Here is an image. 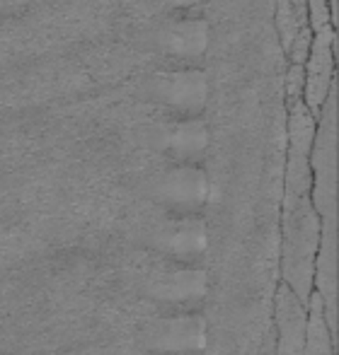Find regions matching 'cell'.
<instances>
[{
    "label": "cell",
    "mask_w": 339,
    "mask_h": 355,
    "mask_svg": "<svg viewBox=\"0 0 339 355\" xmlns=\"http://www.w3.org/2000/svg\"><path fill=\"white\" fill-rule=\"evenodd\" d=\"M320 230V215L313 206L311 196L283 211V283L303 302L313 293Z\"/></svg>",
    "instance_id": "obj_1"
},
{
    "label": "cell",
    "mask_w": 339,
    "mask_h": 355,
    "mask_svg": "<svg viewBox=\"0 0 339 355\" xmlns=\"http://www.w3.org/2000/svg\"><path fill=\"white\" fill-rule=\"evenodd\" d=\"M335 27L313 32L311 51L303 63V73H306V83H303V104L308 112L317 119L322 104H325L327 94L335 87Z\"/></svg>",
    "instance_id": "obj_2"
},
{
    "label": "cell",
    "mask_w": 339,
    "mask_h": 355,
    "mask_svg": "<svg viewBox=\"0 0 339 355\" xmlns=\"http://www.w3.org/2000/svg\"><path fill=\"white\" fill-rule=\"evenodd\" d=\"M153 97L179 116H199L208 102L206 73L179 68L153 78Z\"/></svg>",
    "instance_id": "obj_3"
},
{
    "label": "cell",
    "mask_w": 339,
    "mask_h": 355,
    "mask_svg": "<svg viewBox=\"0 0 339 355\" xmlns=\"http://www.w3.org/2000/svg\"><path fill=\"white\" fill-rule=\"evenodd\" d=\"M208 191V182L204 169L194 167L192 162H182L163 174L158 193L167 203V208L179 213H192L204 206Z\"/></svg>",
    "instance_id": "obj_4"
},
{
    "label": "cell",
    "mask_w": 339,
    "mask_h": 355,
    "mask_svg": "<svg viewBox=\"0 0 339 355\" xmlns=\"http://www.w3.org/2000/svg\"><path fill=\"white\" fill-rule=\"evenodd\" d=\"M148 338L151 348L160 355H199L204 351V319H165L151 329Z\"/></svg>",
    "instance_id": "obj_5"
},
{
    "label": "cell",
    "mask_w": 339,
    "mask_h": 355,
    "mask_svg": "<svg viewBox=\"0 0 339 355\" xmlns=\"http://www.w3.org/2000/svg\"><path fill=\"white\" fill-rule=\"evenodd\" d=\"M276 327H279V355L306 353L308 309L306 302L286 283L276 295Z\"/></svg>",
    "instance_id": "obj_6"
},
{
    "label": "cell",
    "mask_w": 339,
    "mask_h": 355,
    "mask_svg": "<svg viewBox=\"0 0 339 355\" xmlns=\"http://www.w3.org/2000/svg\"><path fill=\"white\" fill-rule=\"evenodd\" d=\"M163 49L174 58H197L208 46V24L199 17L172 19L163 29Z\"/></svg>",
    "instance_id": "obj_7"
},
{
    "label": "cell",
    "mask_w": 339,
    "mask_h": 355,
    "mask_svg": "<svg viewBox=\"0 0 339 355\" xmlns=\"http://www.w3.org/2000/svg\"><path fill=\"white\" fill-rule=\"evenodd\" d=\"M208 145L206 123L199 116H182L179 121L170 123L163 138V148L179 162H192L204 155Z\"/></svg>",
    "instance_id": "obj_8"
},
{
    "label": "cell",
    "mask_w": 339,
    "mask_h": 355,
    "mask_svg": "<svg viewBox=\"0 0 339 355\" xmlns=\"http://www.w3.org/2000/svg\"><path fill=\"white\" fill-rule=\"evenodd\" d=\"M204 242L206 237H204V225L199 220H179L165 237V247L174 257L182 259L204 252Z\"/></svg>",
    "instance_id": "obj_9"
},
{
    "label": "cell",
    "mask_w": 339,
    "mask_h": 355,
    "mask_svg": "<svg viewBox=\"0 0 339 355\" xmlns=\"http://www.w3.org/2000/svg\"><path fill=\"white\" fill-rule=\"evenodd\" d=\"M199 295H204V273L199 271H174L160 283V297L170 300V304L192 302Z\"/></svg>",
    "instance_id": "obj_10"
},
{
    "label": "cell",
    "mask_w": 339,
    "mask_h": 355,
    "mask_svg": "<svg viewBox=\"0 0 339 355\" xmlns=\"http://www.w3.org/2000/svg\"><path fill=\"white\" fill-rule=\"evenodd\" d=\"M276 27L279 34H281L283 46H291V42L298 37L306 22L301 19V12H298V5L293 0H279V10H276Z\"/></svg>",
    "instance_id": "obj_11"
},
{
    "label": "cell",
    "mask_w": 339,
    "mask_h": 355,
    "mask_svg": "<svg viewBox=\"0 0 339 355\" xmlns=\"http://www.w3.org/2000/svg\"><path fill=\"white\" fill-rule=\"evenodd\" d=\"M303 83H306V73H303V63H293L288 71V102H296L303 97Z\"/></svg>",
    "instance_id": "obj_12"
},
{
    "label": "cell",
    "mask_w": 339,
    "mask_h": 355,
    "mask_svg": "<svg viewBox=\"0 0 339 355\" xmlns=\"http://www.w3.org/2000/svg\"><path fill=\"white\" fill-rule=\"evenodd\" d=\"M197 3H201V0H163V5H167V8H192Z\"/></svg>",
    "instance_id": "obj_13"
}]
</instances>
